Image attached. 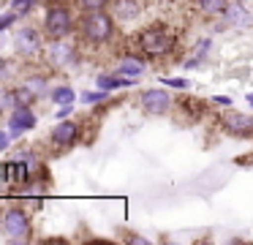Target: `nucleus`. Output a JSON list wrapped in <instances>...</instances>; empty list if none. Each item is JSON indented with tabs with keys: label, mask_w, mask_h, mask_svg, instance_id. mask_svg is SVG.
Instances as JSON below:
<instances>
[{
	"label": "nucleus",
	"mask_w": 253,
	"mask_h": 245,
	"mask_svg": "<svg viewBox=\"0 0 253 245\" xmlns=\"http://www.w3.org/2000/svg\"><path fill=\"white\" fill-rule=\"evenodd\" d=\"M174 38L177 36L169 25L155 22V25L144 27V30L139 33V49H142V54H147V57H164V54H169L171 49H174Z\"/></svg>",
	"instance_id": "f257e3e1"
},
{
	"label": "nucleus",
	"mask_w": 253,
	"mask_h": 245,
	"mask_svg": "<svg viewBox=\"0 0 253 245\" xmlns=\"http://www.w3.org/2000/svg\"><path fill=\"white\" fill-rule=\"evenodd\" d=\"M79 36L87 44H106L115 36V16H109L104 8L101 11H84L82 22H79Z\"/></svg>",
	"instance_id": "f03ea898"
},
{
	"label": "nucleus",
	"mask_w": 253,
	"mask_h": 245,
	"mask_svg": "<svg viewBox=\"0 0 253 245\" xmlns=\"http://www.w3.org/2000/svg\"><path fill=\"white\" fill-rule=\"evenodd\" d=\"M74 27V16L66 5H49V11L44 14V36L49 41H60V38H68Z\"/></svg>",
	"instance_id": "7ed1b4c3"
},
{
	"label": "nucleus",
	"mask_w": 253,
	"mask_h": 245,
	"mask_svg": "<svg viewBox=\"0 0 253 245\" xmlns=\"http://www.w3.org/2000/svg\"><path fill=\"white\" fill-rule=\"evenodd\" d=\"M3 232L8 240H28L30 237V215L22 207H8L3 212Z\"/></svg>",
	"instance_id": "20e7f679"
},
{
	"label": "nucleus",
	"mask_w": 253,
	"mask_h": 245,
	"mask_svg": "<svg viewBox=\"0 0 253 245\" xmlns=\"http://www.w3.org/2000/svg\"><path fill=\"white\" fill-rule=\"evenodd\" d=\"M171 101H174V98L166 90H161V87L142 90V96H139V103H142V109L147 114H166L171 109Z\"/></svg>",
	"instance_id": "39448f33"
},
{
	"label": "nucleus",
	"mask_w": 253,
	"mask_h": 245,
	"mask_svg": "<svg viewBox=\"0 0 253 245\" xmlns=\"http://www.w3.org/2000/svg\"><path fill=\"white\" fill-rule=\"evenodd\" d=\"M14 47L22 57H36L41 52V36L36 27H22V30L14 36Z\"/></svg>",
	"instance_id": "423d86ee"
},
{
	"label": "nucleus",
	"mask_w": 253,
	"mask_h": 245,
	"mask_svg": "<svg viewBox=\"0 0 253 245\" xmlns=\"http://www.w3.org/2000/svg\"><path fill=\"white\" fill-rule=\"evenodd\" d=\"M52 145H57L60 150H66V147H74L79 139V125L74 123V120H63V123H57L55 128H52Z\"/></svg>",
	"instance_id": "0eeeda50"
},
{
	"label": "nucleus",
	"mask_w": 253,
	"mask_h": 245,
	"mask_svg": "<svg viewBox=\"0 0 253 245\" xmlns=\"http://www.w3.org/2000/svg\"><path fill=\"white\" fill-rule=\"evenodd\" d=\"M8 134L11 136H19L22 131H30V128H36V114H33V109L30 106H14L11 109V114H8Z\"/></svg>",
	"instance_id": "6e6552de"
},
{
	"label": "nucleus",
	"mask_w": 253,
	"mask_h": 245,
	"mask_svg": "<svg viewBox=\"0 0 253 245\" xmlns=\"http://www.w3.org/2000/svg\"><path fill=\"white\" fill-rule=\"evenodd\" d=\"M220 123H223L226 134H231V136L253 134V117H248V114H242V112H226L223 117H220Z\"/></svg>",
	"instance_id": "1a4fd4ad"
},
{
	"label": "nucleus",
	"mask_w": 253,
	"mask_h": 245,
	"mask_svg": "<svg viewBox=\"0 0 253 245\" xmlns=\"http://www.w3.org/2000/svg\"><path fill=\"white\" fill-rule=\"evenodd\" d=\"M46 60H49L52 65H68V63H74V60H77V49H74L66 38L52 41L49 52H46Z\"/></svg>",
	"instance_id": "9d476101"
},
{
	"label": "nucleus",
	"mask_w": 253,
	"mask_h": 245,
	"mask_svg": "<svg viewBox=\"0 0 253 245\" xmlns=\"http://www.w3.org/2000/svg\"><path fill=\"white\" fill-rule=\"evenodd\" d=\"M115 71L123 76H139L144 74V60L139 54H123V60H117Z\"/></svg>",
	"instance_id": "9b49d317"
},
{
	"label": "nucleus",
	"mask_w": 253,
	"mask_h": 245,
	"mask_svg": "<svg viewBox=\"0 0 253 245\" xmlns=\"http://www.w3.org/2000/svg\"><path fill=\"white\" fill-rule=\"evenodd\" d=\"M139 11H142V3H139V0H115L117 19H133V16H139Z\"/></svg>",
	"instance_id": "f8f14e48"
},
{
	"label": "nucleus",
	"mask_w": 253,
	"mask_h": 245,
	"mask_svg": "<svg viewBox=\"0 0 253 245\" xmlns=\"http://www.w3.org/2000/svg\"><path fill=\"white\" fill-rule=\"evenodd\" d=\"M128 85H133V79H131V76L117 74V71H115V76H109V74L98 76V87H101V90H117V87H128Z\"/></svg>",
	"instance_id": "ddd939ff"
},
{
	"label": "nucleus",
	"mask_w": 253,
	"mask_h": 245,
	"mask_svg": "<svg viewBox=\"0 0 253 245\" xmlns=\"http://www.w3.org/2000/svg\"><path fill=\"white\" fill-rule=\"evenodd\" d=\"M49 98H52L55 103H60V106H68V103L77 101V93H74L71 87L60 85V87H52V90H49Z\"/></svg>",
	"instance_id": "4468645a"
},
{
	"label": "nucleus",
	"mask_w": 253,
	"mask_h": 245,
	"mask_svg": "<svg viewBox=\"0 0 253 245\" xmlns=\"http://www.w3.org/2000/svg\"><path fill=\"white\" fill-rule=\"evenodd\" d=\"M196 3L207 16H218V14H223V11L229 8V0H196Z\"/></svg>",
	"instance_id": "2eb2a0df"
},
{
	"label": "nucleus",
	"mask_w": 253,
	"mask_h": 245,
	"mask_svg": "<svg viewBox=\"0 0 253 245\" xmlns=\"http://www.w3.org/2000/svg\"><path fill=\"white\" fill-rule=\"evenodd\" d=\"M229 16H226V22H229V25H251V16H242L245 14V8H242V5H229Z\"/></svg>",
	"instance_id": "dca6fc26"
},
{
	"label": "nucleus",
	"mask_w": 253,
	"mask_h": 245,
	"mask_svg": "<svg viewBox=\"0 0 253 245\" xmlns=\"http://www.w3.org/2000/svg\"><path fill=\"white\" fill-rule=\"evenodd\" d=\"M0 183H17V161L0 163Z\"/></svg>",
	"instance_id": "f3484780"
},
{
	"label": "nucleus",
	"mask_w": 253,
	"mask_h": 245,
	"mask_svg": "<svg viewBox=\"0 0 253 245\" xmlns=\"http://www.w3.org/2000/svg\"><path fill=\"white\" fill-rule=\"evenodd\" d=\"M77 3L82 11H101V8H106L112 0H77Z\"/></svg>",
	"instance_id": "a211bd4d"
},
{
	"label": "nucleus",
	"mask_w": 253,
	"mask_h": 245,
	"mask_svg": "<svg viewBox=\"0 0 253 245\" xmlns=\"http://www.w3.org/2000/svg\"><path fill=\"white\" fill-rule=\"evenodd\" d=\"M106 93H109V90H98V93L87 90V93H82V101H84V103H98V101H106Z\"/></svg>",
	"instance_id": "6ab92c4d"
},
{
	"label": "nucleus",
	"mask_w": 253,
	"mask_h": 245,
	"mask_svg": "<svg viewBox=\"0 0 253 245\" xmlns=\"http://www.w3.org/2000/svg\"><path fill=\"white\" fill-rule=\"evenodd\" d=\"M33 5H36V0H11V8L17 11L19 16H22V14H28V11L33 8Z\"/></svg>",
	"instance_id": "aec40b11"
},
{
	"label": "nucleus",
	"mask_w": 253,
	"mask_h": 245,
	"mask_svg": "<svg viewBox=\"0 0 253 245\" xmlns=\"http://www.w3.org/2000/svg\"><path fill=\"white\" fill-rule=\"evenodd\" d=\"M17 16H19V14H17L14 8H11V11H6V14H0V30H6V27H11L14 22H17Z\"/></svg>",
	"instance_id": "412c9836"
},
{
	"label": "nucleus",
	"mask_w": 253,
	"mask_h": 245,
	"mask_svg": "<svg viewBox=\"0 0 253 245\" xmlns=\"http://www.w3.org/2000/svg\"><path fill=\"white\" fill-rule=\"evenodd\" d=\"M28 87L36 93V96H39V93H44V90H46V82H44V76H33V79L28 82Z\"/></svg>",
	"instance_id": "4be33fe9"
},
{
	"label": "nucleus",
	"mask_w": 253,
	"mask_h": 245,
	"mask_svg": "<svg viewBox=\"0 0 253 245\" xmlns=\"http://www.w3.org/2000/svg\"><path fill=\"white\" fill-rule=\"evenodd\" d=\"M164 85H169V87H182V90H185V87H188V79H164Z\"/></svg>",
	"instance_id": "5701e85b"
},
{
	"label": "nucleus",
	"mask_w": 253,
	"mask_h": 245,
	"mask_svg": "<svg viewBox=\"0 0 253 245\" xmlns=\"http://www.w3.org/2000/svg\"><path fill=\"white\" fill-rule=\"evenodd\" d=\"M212 103H215V106H229L231 98H229V96H215V98H212Z\"/></svg>",
	"instance_id": "b1692460"
},
{
	"label": "nucleus",
	"mask_w": 253,
	"mask_h": 245,
	"mask_svg": "<svg viewBox=\"0 0 253 245\" xmlns=\"http://www.w3.org/2000/svg\"><path fill=\"white\" fill-rule=\"evenodd\" d=\"M8 142H11V134H6V131H0V150H6Z\"/></svg>",
	"instance_id": "393cba45"
},
{
	"label": "nucleus",
	"mask_w": 253,
	"mask_h": 245,
	"mask_svg": "<svg viewBox=\"0 0 253 245\" xmlns=\"http://www.w3.org/2000/svg\"><path fill=\"white\" fill-rule=\"evenodd\" d=\"M248 103H251V106H253V93H248Z\"/></svg>",
	"instance_id": "a878e982"
}]
</instances>
